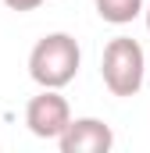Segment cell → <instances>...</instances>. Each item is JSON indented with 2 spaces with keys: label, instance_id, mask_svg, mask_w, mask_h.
Listing matches in <instances>:
<instances>
[{
  "label": "cell",
  "instance_id": "obj_6",
  "mask_svg": "<svg viewBox=\"0 0 150 153\" xmlns=\"http://www.w3.org/2000/svg\"><path fill=\"white\" fill-rule=\"evenodd\" d=\"M4 4H7L11 11H18V14H25V11H36V7L43 4V0H4Z\"/></svg>",
  "mask_w": 150,
  "mask_h": 153
},
{
  "label": "cell",
  "instance_id": "obj_1",
  "mask_svg": "<svg viewBox=\"0 0 150 153\" xmlns=\"http://www.w3.org/2000/svg\"><path fill=\"white\" fill-rule=\"evenodd\" d=\"M79 64H82V50H79L75 36L50 32L29 53V78L39 89H64L79 75Z\"/></svg>",
  "mask_w": 150,
  "mask_h": 153
},
{
  "label": "cell",
  "instance_id": "obj_4",
  "mask_svg": "<svg viewBox=\"0 0 150 153\" xmlns=\"http://www.w3.org/2000/svg\"><path fill=\"white\" fill-rule=\"evenodd\" d=\"M61 153H107L114 146V132L100 117H72V125L57 139Z\"/></svg>",
  "mask_w": 150,
  "mask_h": 153
},
{
  "label": "cell",
  "instance_id": "obj_5",
  "mask_svg": "<svg viewBox=\"0 0 150 153\" xmlns=\"http://www.w3.org/2000/svg\"><path fill=\"white\" fill-rule=\"evenodd\" d=\"M93 4H97V14L111 25H129L143 11V0H93Z\"/></svg>",
  "mask_w": 150,
  "mask_h": 153
},
{
  "label": "cell",
  "instance_id": "obj_2",
  "mask_svg": "<svg viewBox=\"0 0 150 153\" xmlns=\"http://www.w3.org/2000/svg\"><path fill=\"white\" fill-rule=\"evenodd\" d=\"M147 53L143 46L132 36H114L104 46V57H100V78L104 85L111 89V96H136L143 75H147Z\"/></svg>",
  "mask_w": 150,
  "mask_h": 153
},
{
  "label": "cell",
  "instance_id": "obj_8",
  "mask_svg": "<svg viewBox=\"0 0 150 153\" xmlns=\"http://www.w3.org/2000/svg\"><path fill=\"white\" fill-rule=\"evenodd\" d=\"M147 68H150V53H147Z\"/></svg>",
  "mask_w": 150,
  "mask_h": 153
},
{
  "label": "cell",
  "instance_id": "obj_7",
  "mask_svg": "<svg viewBox=\"0 0 150 153\" xmlns=\"http://www.w3.org/2000/svg\"><path fill=\"white\" fill-rule=\"evenodd\" d=\"M147 29H150V7H147Z\"/></svg>",
  "mask_w": 150,
  "mask_h": 153
},
{
  "label": "cell",
  "instance_id": "obj_3",
  "mask_svg": "<svg viewBox=\"0 0 150 153\" xmlns=\"http://www.w3.org/2000/svg\"><path fill=\"white\" fill-rule=\"evenodd\" d=\"M25 125L36 139H61V132L72 125V107L61 96V89H43L25 103Z\"/></svg>",
  "mask_w": 150,
  "mask_h": 153
}]
</instances>
